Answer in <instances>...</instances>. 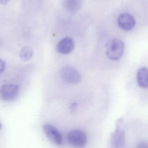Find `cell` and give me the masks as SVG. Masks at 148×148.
I'll return each instance as SVG.
<instances>
[{
  "mask_svg": "<svg viewBox=\"0 0 148 148\" xmlns=\"http://www.w3.org/2000/svg\"><path fill=\"white\" fill-rule=\"evenodd\" d=\"M10 0H0V4L2 5H6L9 2Z\"/></svg>",
  "mask_w": 148,
  "mask_h": 148,
  "instance_id": "cell-14",
  "label": "cell"
},
{
  "mask_svg": "<svg viewBox=\"0 0 148 148\" xmlns=\"http://www.w3.org/2000/svg\"><path fill=\"white\" fill-rule=\"evenodd\" d=\"M2 127V125L1 124V123H0V130H1V128Z\"/></svg>",
  "mask_w": 148,
  "mask_h": 148,
  "instance_id": "cell-16",
  "label": "cell"
},
{
  "mask_svg": "<svg viewBox=\"0 0 148 148\" xmlns=\"http://www.w3.org/2000/svg\"><path fill=\"white\" fill-rule=\"evenodd\" d=\"M76 108H77V105H76V103H74L71 105L70 109L71 110V111H74L75 109Z\"/></svg>",
  "mask_w": 148,
  "mask_h": 148,
  "instance_id": "cell-15",
  "label": "cell"
},
{
  "mask_svg": "<svg viewBox=\"0 0 148 148\" xmlns=\"http://www.w3.org/2000/svg\"><path fill=\"white\" fill-rule=\"evenodd\" d=\"M75 43L72 38L65 37L57 43L56 49L57 52L62 54H68L74 50Z\"/></svg>",
  "mask_w": 148,
  "mask_h": 148,
  "instance_id": "cell-8",
  "label": "cell"
},
{
  "mask_svg": "<svg viewBox=\"0 0 148 148\" xmlns=\"http://www.w3.org/2000/svg\"><path fill=\"white\" fill-rule=\"evenodd\" d=\"M136 23L134 16L129 13H123L118 17V25L121 29L125 31L132 30L135 26Z\"/></svg>",
  "mask_w": 148,
  "mask_h": 148,
  "instance_id": "cell-7",
  "label": "cell"
},
{
  "mask_svg": "<svg viewBox=\"0 0 148 148\" xmlns=\"http://www.w3.org/2000/svg\"><path fill=\"white\" fill-rule=\"evenodd\" d=\"M69 144L75 148H83L87 144V136L83 131L74 130L70 131L67 135Z\"/></svg>",
  "mask_w": 148,
  "mask_h": 148,
  "instance_id": "cell-3",
  "label": "cell"
},
{
  "mask_svg": "<svg viewBox=\"0 0 148 148\" xmlns=\"http://www.w3.org/2000/svg\"><path fill=\"white\" fill-rule=\"evenodd\" d=\"M34 51L32 48L28 46L23 47L21 49L19 56L22 60L24 61L29 60L33 57Z\"/></svg>",
  "mask_w": 148,
  "mask_h": 148,
  "instance_id": "cell-11",
  "label": "cell"
},
{
  "mask_svg": "<svg viewBox=\"0 0 148 148\" xmlns=\"http://www.w3.org/2000/svg\"><path fill=\"white\" fill-rule=\"evenodd\" d=\"M6 64L5 62L0 58V74L2 73L5 70Z\"/></svg>",
  "mask_w": 148,
  "mask_h": 148,
  "instance_id": "cell-12",
  "label": "cell"
},
{
  "mask_svg": "<svg viewBox=\"0 0 148 148\" xmlns=\"http://www.w3.org/2000/svg\"><path fill=\"white\" fill-rule=\"evenodd\" d=\"M124 50V42L120 39H114L108 43L106 54L108 58L111 60L118 61L123 56Z\"/></svg>",
  "mask_w": 148,
  "mask_h": 148,
  "instance_id": "cell-2",
  "label": "cell"
},
{
  "mask_svg": "<svg viewBox=\"0 0 148 148\" xmlns=\"http://www.w3.org/2000/svg\"><path fill=\"white\" fill-rule=\"evenodd\" d=\"M136 148H148L147 143L145 141L140 142L138 143Z\"/></svg>",
  "mask_w": 148,
  "mask_h": 148,
  "instance_id": "cell-13",
  "label": "cell"
},
{
  "mask_svg": "<svg viewBox=\"0 0 148 148\" xmlns=\"http://www.w3.org/2000/svg\"><path fill=\"white\" fill-rule=\"evenodd\" d=\"M148 72L147 68H141L137 73V83L142 88H147L148 86Z\"/></svg>",
  "mask_w": 148,
  "mask_h": 148,
  "instance_id": "cell-9",
  "label": "cell"
},
{
  "mask_svg": "<svg viewBox=\"0 0 148 148\" xmlns=\"http://www.w3.org/2000/svg\"><path fill=\"white\" fill-rule=\"evenodd\" d=\"M19 92V86L17 84H4L0 88V99L6 101H14L18 96Z\"/></svg>",
  "mask_w": 148,
  "mask_h": 148,
  "instance_id": "cell-4",
  "label": "cell"
},
{
  "mask_svg": "<svg viewBox=\"0 0 148 148\" xmlns=\"http://www.w3.org/2000/svg\"><path fill=\"white\" fill-rule=\"evenodd\" d=\"M60 76L62 79L69 84H77L81 82V76L75 69L71 67H65L60 70Z\"/></svg>",
  "mask_w": 148,
  "mask_h": 148,
  "instance_id": "cell-5",
  "label": "cell"
},
{
  "mask_svg": "<svg viewBox=\"0 0 148 148\" xmlns=\"http://www.w3.org/2000/svg\"><path fill=\"white\" fill-rule=\"evenodd\" d=\"M83 0H65L64 4L66 9L71 13H75L82 6Z\"/></svg>",
  "mask_w": 148,
  "mask_h": 148,
  "instance_id": "cell-10",
  "label": "cell"
},
{
  "mask_svg": "<svg viewBox=\"0 0 148 148\" xmlns=\"http://www.w3.org/2000/svg\"><path fill=\"white\" fill-rule=\"evenodd\" d=\"M43 130L46 137L51 143L58 146L62 143V137L58 130L51 124H45L43 126Z\"/></svg>",
  "mask_w": 148,
  "mask_h": 148,
  "instance_id": "cell-6",
  "label": "cell"
},
{
  "mask_svg": "<svg viewBox=\"0 0 148 148\" xmlns=\"http://www.w3.org/2000/svg\"><path fill=\"white\" fill-rule=\"evenodd\" d=\"M123 118L116 121V129L110 137L112 148H124L125 143V125Z\"/></svg>",
  "mask_w": 148,
  "mask_h": 148,
  "instance_id": "cell-1",
  "label": "cell"
}]
</instances>
